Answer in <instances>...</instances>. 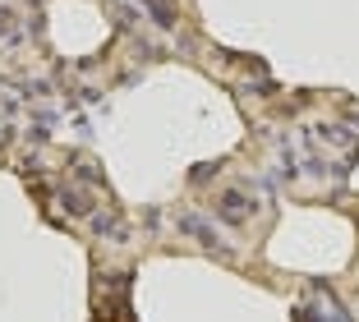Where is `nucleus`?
<instances>
[{
  "label": "nucleus",
  "instance_id": "f03ea898",
  "mask_svg": "<svg viewBox=\"0 0 359 322\" xmlns=\"http://www.w3.org/2000/svg\"><path fill=\"white\" fill-rule=\"evenodd\" d=\"M217 217L231 221V226H244V221H249V198H244L240 189H226V194L217 198Z\"/></svg>",
  "mask_w": 359,
  "mask_h": 322
},
{
  "label": "nucleus",
  "instance_id": "423d86ee",
  "mask_svg": "<svg viewBox=\"0 0 359 322\" xmlns=\"http://www.w3.org/2000/svg\"><path fill=\"white\" fill-rule=\"evenodd\" d=\"M10 28H14V14H10V10H0V42H5V37H10V42H19Z\"/></svg>",
  "mask_w": 359,
  "mask_h": 322
},
{
  "label": "nucleus",
  "instance_id": "20e7f679",
  "mask_svg": "<svg viewBox=\"0 0 359 322\" xmlns=\"http://www.w3.org/2000/svg\"><path fill=\"white\" fill-rule=\"evenodd\" d=\"M143 10H152V23L157 28H175V0H138Z\"/></svg>",
  "mask_w": 359,
  "mask_h": 322
},
{
  "label": "nucleus",
  "instance_id": "0eeeda50",
  "mask_svg": "<svg viewBox=\"0 0 359 322\" xmlns=\"http://www.w3.org/2000/svg\"><path fill=\"white\" fill-rule=\"evenodd\" d=\"M355 129H359V111H355Z\"/></svg>",
  "mask_w": 359,
  "mask_h": 322
},
{
  "label": "nucleus",
  "instance_id": "7ed1b4c3",
  "mask_svg": "<svg viewBox=\"0 0 359 322\" xmlns=\"http://www.w3.org/2000/svg\"><path fill=\"white\" fill-rule=\"evenodd\" d=\"M60 203L69 212H79V217H88V212H93V198H88V189H79V185H60Z\"/></svg>",
  "mask_w": 359,
  "mask_h": 322
},
{
  "label": "nucleus",
  "instance_id": "39448f33",
  "mask_svg": "<svg viewBox=\"0 0 359 322\" xmlns=\"http://www.w3.org/2000/svg\"><path fill=\"white\" fill-rule=\"evenodd\" d=\"M93 230H97V235L120 239V217H116V212H97V217H93Z\"/></svg>",
  "mask_w": 359,
  "mask_h": 322
},
{
  "label": "nucleus",
  "instance_id": "f257e3e1",
  "mask_svg": "<svg viewBox=\"0 0 359 322\" xmlns=\"http://www.w3.org/2000/svg\"><path fill=\"white\" fill-rule=\"evenodd\" d=\"M175 226L184 230V235H194V239H198V244H203V249H217V253H226V239L217 235V226H208V221H203V217H180Z\"/></svg>",
  "mask_w": 359,
  "mask_h": 322
}]
</instances>
